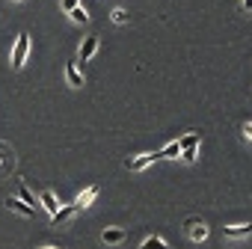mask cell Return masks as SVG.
<instances>
[{
  "mask_svg": "<svg viewBox=\"0 0 252 249\" xmlns=\"http://www.w3.org/2000/svg\"><path fill=\"white\" fill-rule=\"evenodd\" d=\"M27 54H30V36H27V33H18L15 48H12V68H15V71H18V68H24Z\"/></svg>",
  "mask_w": 252,
  "mask_h": 249,
  "instance_id": "obj_1",
  "label": "cell"
},
{
  "mask_svg": "<svg viewBox=\"0 0 252 249\" xmlns=\"http://www.w3.org/2000/svg\"><path fill=\"white\" fill-rule=\"evenodd\" d=\"M184 228H187V237H190V240H196V243L208 240V225H205L202 219L190 217V219H184Z\"/></svg>",
  "mask_w": 252,
  "mask_h": 249,
  "instance_id": "obj_2",
  "label": "cell"
},
{
  "mask_svg": "<svg viewBox=\"0 0 252 249\" xmlns=\"http://www.w3.org/2000/svg\"><path fill=\"white\" fill-rule=\"evenodd\" d=\"M155 160H160V155L158 152H149V155H140V157H128V160H125V166H128L131 172H140V169L152 166Z\"/></svg>",
  "mask_w": 252,
  "mask_h": 249,
  "instance_id": "obj_3",
  "label": "cell"
},
{
  "mask_svg": "<svg viewBox=\"0 0 252 249\" xmlns=\"http://www.w3.org/2000/svg\"><path fill=\"white\" fill-rule=\"evenodd\" d=\"M98 45H101L98 36H86L83 45H80V51H77V60H80V62H89V60L98 54Z\"/></svg>",
  "mask_w": 252,
  "mask_h": 249,
  "instance_id": "obj_4",
  "label": "cell"
},
{
  "mask_svg": "<svg viewBox=\"0 0 252 249\" xmlns=\"http://www.w3.org/2000/svg\"><path fill=\"white\" fill-rule=\"evenodd\" d=\"M222 234H225L228 240H240V237H249V234H252V222H243V225H225V228H222Z\"/></svg>",
  "mask_w": 252,
  "mask_h": 249,
  "instance_id": "obj_5",
  "label": "cell"
},
{
  "mask_svg": "<svg viewBox=\"0 0 252 249\" xmlns=\"http://www.w3.org/2000/svg\"><path fill=\"white\" fill-rule=\"evenodd\" d=\"M98 193H101V187H98V184H92V187H86V190H83V193H80V196L74 199V205H77V211H80V208H89V205L95 202V196H98Z\"/></svg>",
  "mask_w": 252,
  "mask_h": 249,
  "instance_id": "obj_6",
  "label": "cell"
},
{
  "mask_svg": "<svg viewBox=\"0 0 252 249\" xmlns=\"http://www.w3.org/2000/svg\"><path fill=\"white\" fill-rule=\"evenodd\" d=\"M6 208L15 211V214H21V217H36V208H30L27 202H21V199H15V196L6 199Z\"/></svg>",
  "mask_w": 252,
  "mask_h": 249,
  "instance_id": "obj_7",
  "label": "cell"
},
{
  "mask_svg": "<svg viewBox=\"0 0 252 249\" xmlns=\"http://www.w3.org/2000/svg\"><path fill=\"white\" fill-rule=\"evenodd\" d=\"M122 240H125V228H104L101 231V243H107V246H116Z\"/></svg>",
  "mask_w": 252,
  "mask_h": 249,
  "instance_id": "obj_8",
  "label": "cell"
},
{
  "mask_svg": "<svg viewBox=\"0 0 252 249\" xmlns=\"http://www.w3.org/2000/svg\"><path fill=\"white\" fill-rule=\"evenodd\" d=\"M65 80H68V86H83V74H80V68H77V62H68L65 65Z\"/></svg>",
  "mask_w": 252,
  "mask_h": 249,
  "instance_id": "obj_9",
  "label": "cell"
},
{
  "mask_svg": "<svg viewBox=\"0 0 252 249\" xmlns=\"http://www.w3.org/2000/svg\"><path fill=\"white\" fill-rule=\"evenodd\" d=\"M74 214H77V205H65V208H57V214H54L51 219H54V222H68Z\"/></svg>",
  "mask_w": 252,
  "mask_h": 249,
  "instance_id": "obj_10",
  "label": "cell"
},
{
  "mask_svg": "<svg viewBox=\"0 0 252 249\" xmlns=\"http://www.w3.org/2000/svg\"><path fill=\"white\" fill-rule=\"evenodd\" d=\"M140 249H172L163 237H158V234H152V237H146L143 243H140Z\"/></svg>",
  "mask_w": 252,
  "mask_h": 249,
  "instance_id": "obj_11",
  "label": "cell"
},
{
  "mask_svg": "<svg viewBox=\"0 0 252 249\" xmlns=\"http://www.w3.org/2000/svg\"><path fill=\"white\" fill-rule=\"evenodd\" d=\"M39 199H42V205L48 208V214L54 217V214H57V208H60V205H57V196H54L51 190H42V193H39Z\"/></svg>",
  "mask_w": 252,
  "mask_h": 249,
  "instance_id": "obj_12",
  "label": "cell"
},
{
  "mask_svg": "<svg viewBox=\"0 0 252 249\" xmlns=\"http://www.w3.org/2000/svg\"><path fill=\"white\" fill-rule=\"evenodd\" d=\"M68 15H71V21H74V24H89V12H86L80 3H77V6H74Z\"/></svg>",
  "mask_w": 252,
  "mask_h": 249,
  "instance_id": "obj_13",
  "label": "cell"
},
{
  "mask_svg": "<svg viewBox=\"0 0 252 249\" xmlns=\"http://www.w3.org/2000/svg\"><path fill=\"white\" fill-rule=\"evenodd\" d=\"M158 155H160V160H163V157H178V155H181V143L175 140V143H169V146H163V149H160Z\"/></svg>",
  "mask_w": 252,
  "mask_h": 249,
  "instance_id": "obj_14",
  "label": "cell"
},
{
  "mask_svg": "<svg viewBox=\"0 0 252 249\" xmlns=\"http://www.w3.org/2000/svg\"><path fill=\"white\" fill-rule=\"evenodd\" d=\"M199 157V146H187V149H181V160L184 163H193Z\"/></svg>",
  "mask_w": 252,
  "mask_h": 249,
  "instance_id": "obj_15",
  "label": "cell"
},
{
  "mask_svg": "<svg viewBox=\"0 0 252 249\" xmlns=\"http://www.w3.org/2000/svg\"><path fill=\"white\" fill-rule=\"evenodd\" d=\"M18 196H21V202H27L30 208H36V199H33V193H30L24 184H18Z\"/></svg>",
  "mask_w": 252,
  "mask_h": 249,
  "instance_id": "obj_16",
  "label": "cell"
},
{
  "mask_svg": "<svg viewBox=\"0 0 252 249\" xmlns=\"http://www.w3.org/2000/svg\"><path fill=\"white\" fill-rule=\"evenodd\" d=\"M113 21L116 24H125V21H128V12H125V9H113Z\"/></svg>",
  "mask_w": 252,
  "mask_h": 249,
  "instance_id": "obj_17",
  "label": "cell"
},
{
  "mask_svg": "<svg viewBox=\"0 0 252 249\" xmlns=\"http://www.w3.org/2000/svg\"><path fill=\"white\" fill-rule=\"evenodd\" d=\"M77 3H80V0H60V6H63L65 12H71V9H74Z\"/></svg>",
  "mask_w": 252,
  "mask_h": 249,
  "instance_id": "obj_18",
  "label": "cell"
},
{
  "mask_svg": "<svg viewBox=\"0 0 252 249\" xmlns=\"http://www.w3.org/2000/svg\"><path fill=\"white\" fill-rule=\"evenodd\" d=\"M243 137H246V140H252V122H246V124H243Z\"/></svg>",
  "mask_w": 252,
  "mask_h": 249,
  "instance_id": "obj_19",
  "label": "cell"
},
{
  "mask_svg": "<svg viewBox=\"0 0 252 249\" xmlns=\"http://www.w3.org/2000/svg\"><path fill=\"white\" fill-rule=\"evenodd\" d=\"M240 6H243L246 12H252V0H243V3H240Z\"/></svg>",
  "mask_w": 252,
  "mask_h": 249,
  "instance_id": "obj_20",
  "label": "cell"
},
{
  "mask_svg": "<svg viewBox=\"0 0 252 249\" xmlns=\"http://www.w3.org/2000/svg\"><path fill=\"white\" fill-rule=\"evenodd\" d=\"M42 249H57V246H42Z\"/></svg>",
  "mask_w": 252,
  "mask_h": 249,
  "instance_id": "obj_21",
  "label": "cell"
}]
</instances>
